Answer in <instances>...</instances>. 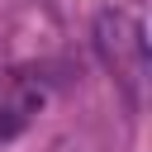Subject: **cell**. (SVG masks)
<instances>
[{
    "label": "cell",
    "instance_id": "obj_1",
    "mask_svg": "<svg viewBox=\"0 0 152 152\" xmlns=\"http://www.w3.org/2000/svg\"><path fill=\"white\" fill-rule=\"evenodd\" d=\"M95 48L109 66V76L119 81V90L128 95V104H142V86H147V28L133 10H104L95 19Z\"/></svg>",
    "mask_w": 152,
    "mask_h": 152
},
{
    "label": "cell",
    "instance_id": "obj_2",
    "mask_svg": "<svg viewBox=\"0 0 152 152\" xmlns=\"http://www.w3.org/2000/svg\"><path fill=\"white\" fill-rule=\"evenodd\" d=\"M43 104H48V86H43L38 76H28V71L0 76V142L19 138V133L38 119Z\"/></svg>",
    "mask_w": 152,
    "mask_h": 152
}]
</instances>
